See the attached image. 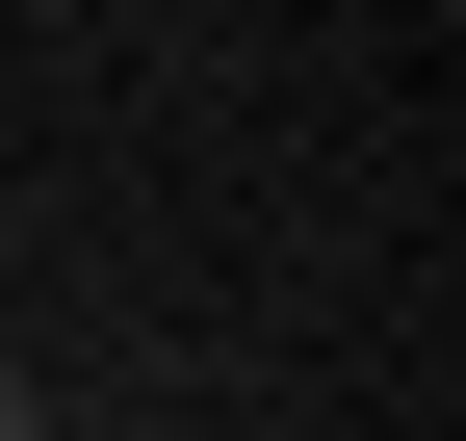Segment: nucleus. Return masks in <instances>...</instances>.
Masks as SVG:
<instances>
[{
	"mask_svg": "<svg viewBox=\"0 0 466 441\" xmlns=\"http://www.w3.org/2000/svg\"><path fill=\"white\" fill-rule=\"evenodd\" d=\"M0 441H26V390H0Z\"/></svg>",
	"mask_w": 466,
	"mask_h": 441,
	"instance_id": "obj_1",
	"label": "nucleus"
}]
</instances>
